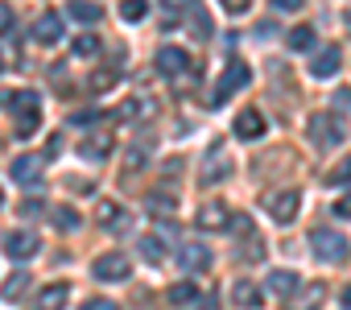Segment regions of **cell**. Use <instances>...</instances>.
Masks as SVG:
<instances>
[{
	"mask_svg": "<svg viewBox=\"0 0 351 310\" xmlns=\"http://www.w3.org/2000/svg\"><path fill=\"white\" fill-rule=\"evenodd\" d=\"M0 108H9L17 116V132L13 136L25 141L29 132H38V124H42V99L34 91H5V95H0Z\"/></svg>",
	"mask_w": 351,
	"mask_h": 310,
	"instance_id": "obj_1",
	"label": "cell"
},
{
	"mask_svg": "<svg viewBox=\"0 0 351 310\" xmlns=\"http://www.w3.org/2000/svg\"><path fill=\"white\" fill-rule=\"evenodd\" d=\"M310 248H314V257L326 261V265H339V261H347V252H351L347 236L335 232V228H314V232H310Z\"/></svg>",
	"mask_w": 351,
	"mask_h": 310,
	"instance_id": "obj_2",
	"label": "cell"
},
{
	"mask_svg": "<svg viewBox=\"0 0 351 310\" xmlns=\"http://www.w3.org/2000/svg\"><path fill=\"white\" fill-rule=\"evenodd\" d=\"M306 132H310V145H314V149H339V145H343V128H339V120L326 116V112H314V116L306 120Z\"/></svg>",
	"mask_w": 351,
	"mask_h": 310,
	"instance_id": "obj_3",
	"label": "cell"
},
{
	"mask_svg": "<svg viewBox=\"0 0 351 310\" xmlns=\"http://www.w3.org/2000/svg\"><path fill=\"white\" fill-rule=\"evenodd\" d=\"M252 83V71L244 67V62H228V71L219 75V83H215V95H211V108H219L228 95H236L240 87H248Z\"/></svg>",
	"mask_w": 351,
	"mask_h": 310,
	"instance_id": "obj_4",
	"label": "cell"
},
{
	"mask_svg": "<svg viewBox=\"0 0 351 310\" xmlns=\"http://www.w3.org/2000/svg\"><path fill=\"white\" fill-rule=\"evenodd\" d=\"M128 257H120V252H104V257H95V265H91V273H95V281H124L128 277Z\"/></svg>",
	"mask_w": 351,
	"mask_h": 310,
	"instance_id": "obj_5",
	"label": "cell"
},
{
	"mask_svg": "<svg viewBox=\"0 0 351 310\" xmlns=\"http://www.w3.org/2000/svg\"><path fill=\"white\" fill-rule=\"evenodd\" d=\"M265 207H269V215H273L277 224H293V215L302 211V195H298V191H277Z\"/></svg>",
	"mask_w": 351,
	"mask_h": 310,
	"instance_id": "obj_6",
	"label": "cell"
},
{
	"mask_svg": "<svg viewBox=\"0 0 351 310\" xmlns=\"http://www.w3.org/2000/svg\"><path fill=\"white\" fill-rule=\"evenodd\" d=\"M228 215H232V211H228L219 199H207V203L195 211V224H199L203 232H228Z\"/></svg>",
	"mask_w": 351,
	"mask_h": 310,
	"instance_id": "obj_7",
	"label": "cell"
},
{
	"mask_svg": "<svg viewBox=\"0 0 351 310\" xmlns=\"http://www.w3.org/2000/svg\"><path fill=\"white\" fill-rule=\"evenodd\" d=\"M157 71L169 75V79H178L182 71H191V54H186L182 46H161V50H157Z\"/></svg>",
	"mask_w": 351,
	"mask_h": 310,
	"instance_id": "obj_8",
	"label": "cell"
},
{
	"mask_svg": "<svg viewBox=\"0 0 351 310\" xmlns=\"http://www.w3.org/2000/svg\"><path fill=\"white\" fill-rule=\"evenodd\" d=\"M95 224L108 228V232H116V228H128L132 219H128V211H124L116 199H99V203H95Z\"/></svg>",
	"mask_w": 351,
	"mask_h": 310,
	"instance_id": "obj_9",
	"label": "cell"
},
{
	"mask_svg": "<svg viewBox=\"0 0 351 310\" xmlns=\"http://www.w3.org/2000/svg\"><path fill=\"white\" fill-rule=\"evenodd\" d=\"M38 248H42V240L34 232H9L5 236V252L13 261H29V257H38Z\"/></svg>",
	"mask_w": 351,
	"mask_h": 310,
	"instance_id": "obj_10",
	"label": "cell"
},
{
	"mask_svg": "<svg viewBox=\"0 0 351 310\" xmlns=\"http://www.w3.org/2000/svg\"><path fill=\"white\" fill-rule=\"evenodd\" d=\"M178 265H182L186 273H203V269H211V248L199 244V240H191V244L178 248Z\"/></svg>",
	"mask_w": 351,
	"mask_h": 310,
	"instance_id": "obj_11",
	"label": "cell"
},
{
	"mask_svg": "<svg viewBox=\"0 0 351 310\" xmlns=\"http://www.w3.org/2000/svg\"><path fill=\"white\" fill-rule=\"evenodd\" d=\"M339 67H343V50L339 46H326V50H318L310 58V75L314 79H330V75H339Z\"/></svg>",
	"mask_w": 351,
	"mask_h": 310,
	"instance_id": "obj_12",
	"label": "cell"
},
{
	"mask_svg": "<svg viewBox=\"0 0 351 310\" xmlns=\"http://www.w3.org/2000/svg\"><path fill=\"white\" fill-rule=\"evenodd\" d=\"M298 298L285 306V310H322V302H326V285L322 281H310V285H298L293 289Z\"/></svg>",
	"mask_w": 351,
	"mask_h": 310,
	"instance_id": "obj_13",
	"label": "cell"
},
{
	"mask_svg": "<svg viewBox=\"0 0 351 310\" xmlns=\"http://www.w3.org/2000/svg\"><path fill=\"white\" fill-rule=\"evenodd\" d=\"M66 298H71V285H66V281H50V285L34 298V310H62Z\"/></svg>",
	"mask_w": 351,
	"mask_h": 310,
	"instance_id": "obj_14",
	"label": "cell"
},
{
	"mask_svg": "<svg viewBox=\"0 0 351 310\" xmlns=\"http://www.w3.org/2000/svg\"><path fill=\"white\" fill-rule=\"evenodd\" d=\"M58 38H62V17H58V13H42V17L34 21V42L54 46Z\"/></svg>",
	"mask_w": 351,
	"mask_h": 310,
	"instance_id": "obj_15",
	"label": "cell"
},
{
	"mask_svg": "<svg viewBox=\"0 0 351 310\" xmlns=\"http://www.w3.org/2000/svg\"><path fill=\"white\" fill-rule=\"evenodd\" d=\"M13 178H17L21 187H38V182H42V162L34 158V153H21V158L13 162Z\"/></svg>",
	"mask_w": 351,
	"mask_h": 310,
	"instance_id": "obj_16",
	"label": "cell"
},
{
	"mask_svg": "<svg viewBox=\"0 0 351 310\" xmlns=\"http://www.w3.org/2000/svg\"><path fill=\"white\" fill-rule=\"evenodd\" d=\"M261 132H265V116H261L256 108H244V112L236 116V136H240V141H256Z\"/></svg>",
	"mask_w": 351,
	"mask_h": 310,
	"instance_id": "obj_17",
	"label": "cell"
},
{
	"mask_svg": "<svg viewBox=\"0 0 351 310\" xmlns=\"http://www.w3.org/2000/svg\"><path fill=\"white\" fill-rule=\"evenodd\" d=\"M232 302L240 306V310H256L265 298H261V285L256 281H248V277H240L236 285H232Z\"/></svg>",
	"mask_w": 351,
	"mask_h": 310,
	"instance_id": "obj_18",
	"label": "cell"
},
{
	"mask_svg": "<svg viewBox=\"0 0 351 310\" xmlns=\"http://www.w3.org/2000/svg\"><path fill=\"white\" fill-rule=\"evenodd\" d=\"M265 289L277 294V298H293V289H298V273H289V269H273V273L265 277Z\"/></svg>",
	"mask_w": 351,
	"mask_h": 310,
	"instance_id": "obj_19",
	"label": "cell"
},
{
	"mask_svg": "<svg viewBox=\"0 0 351 310\" xmlns=\"http://www.w3.org/2000/svg\"><path fill=\"white\" fill-rule=\"evenodd\" d=\"M108 153H112V136H108V132H99V136H87V141L79 145V158H83V162H104Z\"/></svg>",
	"mask_w": 351,
	"mask_h": 310,
	"instance_id": "obj_20",
	"label": "cell"
},
{
	"mask_svg": "<svg viewBox=\"0 0 351 310\" xmlns=\"http://www.w3.org/2000/svg\"><path fill=\"white\" fill-rule=\"evenodd\" d=\"M228 170H232V162H223V145H215L211 153H207V166H203V182H219V178H228Z\"/></svg>",
	"mask_w": 351,
	"mask_h": 310,
	"instance_id": "obj_21",
	"label": "cell"
},
{
	"mask_svg": "<svg viewBox=\"0 0 351 310\" xmlns=\"http://www.w3.org/2000/svg\"><path fill=\"white\" fill-rule=\"evenodd\" d=\"M136 248H141V257H145L149 265H161V261H165V252H169V244H165L161 236H141V244H136Z\"/></svg>",
	"mask_w": 351,
	"mask_h": 310,
	"instance_id": "obj_22",
	"label": "cell"
},
{
	"mask_svg": "<svg viewBox=\"0 0 351 310\" xmlns=\"http://www.w3.org/2000/svg\"><path fill=\"white\" fill-rule=\"evenodd\" d=\"M66 13H71L75 21H83V25H95V21H99V5H91V0H71Z\"/></svg>",
	"mask_w": 351,
	"mask_h": 310,
	"instance_id": "obj_23",
	"label": "cell"
},
{
	"mask_svg": "<svg viewBox=\"0 0 351 310\" xmlns=\"http://www.w3.org/2000/svg\"><path fill=\"white\" fill-rule=\"evenodd\" d=\"M173 306H191L195 298H199V289H195V281H178V285H169V294H165Z\"/></svg>",
	"mask_w": 351,
	"mask_h": 310,
	"instance_id": "obj_24",
	"label": "cell"
},
{
	"mask_svg": "<svg viewBox=\"0 0 351 310\" xmlns=\"http://www.w3.org/2000/svg\"><path fill=\"white\" fill-rule=\"evenodd\" d=\"M285 42H289V50H314V29L310 25H298V29L285 34Z\"/></svg>",
	"mask_w": 351,
	"mask_h": 310,
	"instance_id": "obj_25",
	"label": "cell"
},
{
	"mask_svg": "<svg viewBox=\"0 0 351 310\" xmlns=\"http://www.w3.org/2000/svg\"><path fill=\"white\" fill-rule=\"evenodd\" d=\"M25 285H29V273L21 269V273H13V277L5 281V289H0V298H9V302H17V294H21Z\"/></svg>",
	"mask_w": 351,
	"mask_h": 310,
	"instance_id": "obj_26",
	"label": "cell"
},
{
	"mask_svg": "<svg viewBox=\"0 0 351 310\" xmlns=\"http://www.w3.org/2000/svg\"><path fill=\"white\" fill-rule=\"evenodd\" d=\"M149 13V0H120V17L124 21H141Z\"/></svg>",
	"mask_w": 351,
	"mask_h": 310,
	"instance_id": "obj_27",
	"label": "cell"
},
{
	"mask_svg": "<svg viewBox=\"0 0 351 310\" xmlns=\"http://www.w3.org/2000/svg\"><path fill=\"white\" fill-rule=\"evenodd\" d=\"M54 224H58V228H66V232H75V228L83 224V215H79L75 207H54Z\"/></svg>",
	"mask_w": 351,
	"mask_h": 310,
	"instance_id": "obj_28",
	"label": "cell"
},
{
	"mask_svg": "<svg viewBox=\"0 0 351 310\" xmlns=\"http://www.w3.org/2000/svg\"><path fill=\"white\" fill-rule=\"evenodd\" d=\"M351 182V158H343L335 170H326V187H347Z\"/></svg>",
	"mask_w": 351,
	"mask_h": 310,
	"instance_id": "obj_29",
	"label": "cell"
},
{
	"mask_svg": "<svg viewBox=\"0 0 351 310\" xmlns=\"http://www.w3.org/2000/svg\"><path fill=\"white\" fill-rule=\"evenodd\" d=\"M75 54H79V58L99 54V38H95V34H79V38H75Z\"/></svg>",
	"mask_w": 351,
	"mask_h": 310,
	"instance_id": "obj_30",
	"label": "cell"
},
{
	"mask_svg": "<svg viewBox=\"0 0 351 310\" xmlns=\"http://www.w3.org/2000/svg\"><path fill=\"white\" fill-rule=\"evenodd\" d=\"M228 228H232L236 240H248V236H252V219H248V215H228Z\"/></svg>",
	"mask_w": 351,
	"mask_h": 310,
	"instance_id": "obj_31",
	"label": "cell"
},
{
	"mask_svg": "<svg viewBox=\"0 0 351 310\" xmlns=\"http://www.w3.org/2000/svg\"><path fill=\"white\" fill-rule=\"evenodd\" d=\"M116 83V71H99V75H91V91H108Z\"/></svg>",
	"mask_w": 351,
	"mask_h": 310,
	"instance_id": "obj_32",
	"label": "cell"
},
{
	"mask_svg": "<svg viewBox=\"0 0 351 310\" xmlns=\"http://www.w3.org/2000/svg\"><path fill=\"white\" fill-rule=\"evenodd\" d=\"M248 5H252V0H219V9H223V13H232V17L248 13Z\"/></svg>",
	"mask_w": 351,
	"mask_h": 310,
	"instance_id": "obj_33",
	"label": "cell"
},
{
	"mask_svg": "<svg viewBox=\"0 0 351 310\" xmlns=\"http://www.w3.org/2000/svg\"><path fill=\"white\" fill-rule=\"evenodd\" d=\"M149 207H153V211L161 215V211H173V207H178V203H173L169 195H149Z\"/></svg>",
	"mask_w": 351,
	"mask_h": 310,
	"instance_id": "obj_34",
	"label": "cell"
},
{
	"mask_svg": "<svg viewBox=\"0 0 351 310\" xmlns=\"http://www.w3.org/2000/svg\"><path fill=\"white\" fill-rule=\"evenodd\" d=\"M191 29H199L195 38H211V21H207V13H195V17H191Z\"/></svg>",
	"mask_w": 351,
	"mask_h": 310,
	"instance_id": "obj_35",
	"label": "cell"
},
{
	"mask_svg": "<svg viewBox=\"0 0 351 310\" xmlns=\"http://www.w3.org/2000/svg\"><path fill=\"white\" fill-rule=\"evenodd\" d=\"M335 215H339V219H351V191H347L343 199H335Z\"/></svg>",
	"mask_w": 351,
	"mask_h": 310,
	"instance_id": "obj_36",
	"label": "cell"
},
{
	"mask_svg": "<svg viewBox=\"0 0 351 310\" xmlns=\"http://www.w3.org/2000/svg\"><path fill=\"white\" fill-rule=\"evenodd\" d=\"M9 29H13V9L0 0V34H9Z\"/></svg>",
	"mask_w": 351,
	"mask_h": 310,
	"instance_id": "obj_37",
	"label": "cell"
},
{
	"mask_svg": "<svg viewBox=\"0 0 351 310\" xmlns=\"http://www.w3.org/2000/svg\"><path fill=\"white\" fill-rule=\"evenodd\" d=\"M244 261H265V244H261V240H252V244L244 248Z\"/></svg>",
	"mask_w": 351,
	"mask_h": 310,
	"instance_id": "obj_38",
	"label": "cell"
},
{
	"mask_svg": "<svg viewBox=\"0 0 351 310\" xmlns=\"http://www.w3.org/2000/svg\"><path fill=\"white\" fill-rule=\"evenodd\" d=\"M335 108H339V112H351V91H347V87L335 91Z\"/></svg>",
	"mask_w": 351,
	"mask_h": 310,
	"instance_id": "obj_39",
	"label": "cell"
},
{
	"mask_svg": "<svg viewBox=\"0 0 351 310\" xmlns=\"http://www.w3.org/2000/svg\"><path fill=\"white\" fill-rule=\"evenodd\" d=\"M191 310H219V298H203V294H199V298L191 302Z\"/></svg>",
	"mask_w": 351,
	"mask_h": 310,
	"instance_id": "obj_40",
	"label": "cell"
},
{
	"mask_svg": "<svg viewBox=\"0 0 351 310\" xmlns=\"http://www.w3.org/2000/svg\"><path fill=\"white\" fill-rule=\"evenodd\" d=\"M79 310H116V302H108V298H95V302H83Z\"/></svg>",
	"mask_w": 351,
	"mask_h": 310,
	"instance_id": "obj_41",
	"label": "cell"
},
{
	"mask_svg": "<svg viewBox=\"0 0 351 310\" xmlns=\"http://www.w3.org/2000/svg\"><path fill=\"white\" fill-rule=\"evenodd\" d=\"M58 153H62V136L54 132V136L46 141V158H58Z\"/></svg>",
	"mask_w": 351,
	"mask_h": 310,
	"instance_id": "obj_42",
	"label": "cell"
},
{
	"mask_svg": "<svg viewBox=\"0 0 351 310\" xmlns=\"http://www.w3.org/2000/svg\"><path fill=\"white\" fill-rule=\"evenodd\" d=\"M141 166H145V149H132L128 153V170H141Z\"/></svg>",
	"mask_w": 351,
	"mask_h": 310,
	"instance_id": "obj_43",
	"label": "cell"
},
{
	"mask_svg": "<svg viewBox=\"0 0 351 310\" xmlns=\"http://www.w3.org/2000/svg\"><path fill=\"white\" fill-rule=\"evenodd\" d=\"M38 211H42V203H38V199H25V203H21V215H38Z\"/></svg>",
	"mask_w": 351,
	"mask_h": 310,
	"instance_id": "obj_44",
	"label": "cell"
},
{
	"mask_svg": "<svg viewBox=\"0 0 351 310\" xmlns=\"http://www.w3.org/2000/svg\"><path fill=\"white\" fill-rule=\"evenodd\" d=\"M161 5H165L169 13H178V9H186V5H191V0H161Z\"/></svg>",
	"mask_w": 351,
	"mask_h": 310,
	"instance_id": "obj_45",
	"label": "cell"
},
{
	"mask_svg": "<svg viewBox=\"0 0 351 310\" xmlns=\"http://www.w3.org/2000/svg\"><path fill=\"white\" fill-rule=\"evenodd\" d=\"M273 5H277V9H302L306 0H273Z\"/></svg>",
	"mask_w": 351,
	"mask_h": 310,
	"instance_id": "obj_46",
	"label": "cell"
},
{
	"mask_svg": "<svg viewBox=\"0 0 351 310\" xmlns=\"http://www.w3.org/2000/svg\"><path fill=\"white\" fill-rule=\"evenodd\" d=\"M256 34H261V38H273V34H277V25H273V21H261V29H256Z\"/></svg>",
	"mask_w": 351,
	"mask_h": 310,
	"instance_id": "obj_47",
	"label": "cell"
},
{
	"mask_svg": "<svg viewBox=\"0 0 351 310\" xmlns=\"http://www.w3.org/2000/svg\"><path fill=\"white\" fill-rule=\"evenodd\" d=\"M343 306L351 310V285H343Z\"/></svg>",
	"mask_w": 351,
	"mask_h": 310,
	"instance_id": "obj_48",
	"label": "cell"
},
{
	"mask_svg": "<svg viewBox=\"0 0 351 310\" xmlns=\"http://www.w3.org/2000/svg\"><path fill=\"white\" fill-rule=\"evenodd\" d=\"M0 207H5V191H0Z\"/></svg>",
	"mask_w": 351,
	"mask_h": 310,
	"instance_id": "obj_49",
	"label": "cell"
},
{
	"mask_svg": "<svg viewBox=\"0 0 351 310\" xmlns=\"http://www.w3.org/2000/svg\"><path fill=\"white\" fill-rule=\"evenodd\" d=\"M0 71H5V58H0Z\"/></svg>",
	"mask_w": 351,
	"mask_h": 310,
	"instance_id": "obj_50",
	"label": "cell"
}]
</instances>
